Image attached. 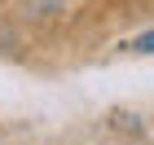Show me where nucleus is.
I'll return each instance as SVG.
<instances>
[{"mask_svg":"<svg viewBox=\"0 0 154 145\" xmlns=\"http://www.w3.org/2000/svg\"><path fill=\"white\" fill-rule=\"evenodd\" d=\"M22 13L26 18H57V13H66V0H22Z\"/></svg>","mask_w":154,"mask_h":145,"instance_id":"f257e3e1","label":"nucleus"},{"mask_svg":"<svg viewBox=\"0 0 154 145\" xmlns=\"http://www.w3.org/2000/svg\"><path fill=\"white\" fill-rule=\"evenodd\" d=\"M128 48H132V53H141V57H154V26L141 31L137 40H128Z\"/></svg>","mask_w":154,"mask_h":145,"instance_id":"f03ea898","label":"nucleus"}]
</instances>
